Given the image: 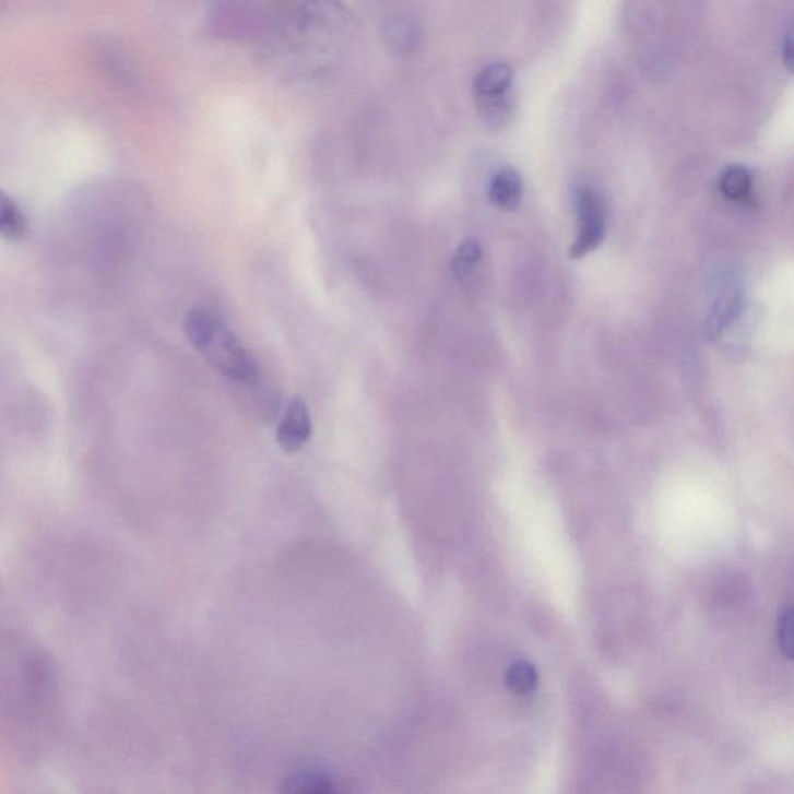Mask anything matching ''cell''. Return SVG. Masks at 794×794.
Here are the masks:
<instances>
[{
	"label": "cell",
	"mask_w": 794,
	"mask_h": 794,
	"mask_svg": "<svg viewBox=\"0 0 794 794\" xmlns=\"http://www.w3.org/2000/svg\"><path fill=\"white\" fill-rule=\"evenodd\" d=\"M286 792L298 793H330L332 792L331 778L321 773H305L292 775L286 782Z\"/></svg>",
	"instance_id": "15"
},
{
	"label": "cell",
	"mask_w": 794,
	"mask_h": 794,
	"mask_svg": "<svg viewBox=\"0 0 794 794\" xmlns=\"http://www.w3.org/2000/svg\"><path fill=\"white\" fill-rule=\"evenodd\" d=\"M778 642L782 655L786 660H793V605L790 602L782 605L778 620Z\"/></svg>",
	"instance_id": "16"
},
{
	"label": "cell",
	"mask_w": 794,
	"mask_h": 794,
	"mask_svg": "<svg viewBox=\"0 0 794 794\" xmlns=\"http://www.w3.org/2000/svg\"><path fill=\"white\" fill-rule=\"evenodd\" d=\"M312 436V420L308 404L301 398H294L287 404L282 424L276 431V441L287 453H295L308 445Z\"/></svg>",
	"instance_id": "6"
},
{
	"label": "cell",
	"mask_w": 794,
	"mask_h": 794,
	"mask_svg": "<svg viewBox=\"0 0 794 794\" xmlns=\"http://www.w3.org/2000/svg\"><path fill=\"white\" fill-rule=\"evenodd\" d=\"M482 260V247L475 239H465L458 247L452 260V271L458 280L467 279Z\"/></svg>",
	"instance_id": "14"
},
{
	"label": "cell",
	"mask_w": 794,
	"mask_h": 794,
	"mask_svg": "<svg viewBox=\"0 0 794 794\" xmlns=\"http://www.w3.org/2000/svg\"><path fill=\"white\" fill-rule=\"evenodd\" d=\"M505 683L515 696H528L538 686L537 668L528 661H517L506 671Z\"/></svg>",
	"instance_id": "13"
},
{
	"label": "cell",
	"mask_w": 794,
	"mask_h": 794,
	"mask_svg": "<svg viewBox=\"0 0 794 794\" xmlns=\"http://www.w3.org/2000/svg\"><path fill=\"white\" fill-rule=\"evenodd\" d=\"M523 195V180L512 168H503L495 175L489 187L490 204L503 212L519 209Z\"/></svg>",
	"instance_id": "7"
},
{
	"label": "cell",
	"mask_w": 794,
	"mask_h": 794,
	"mask_svg": "<svg viewBox=\"0 0 794 794\" xmlns=\"http://www.w3.org/2000/svg\"><path fill=\"white\" fill-rule=\"evenodd\" d=\"M476 109L483 121L493 128L506 127L513 114V99L509 94L500 97L476 98Z\"/></svg>",
	"instance_id": "12"
},
{
	"label": "cell",
	"mask_w": 794,
	"mask_h": 794,
	"mask_svg": "<svg viewBox=\"0 0 794 794\" xmlns=\"http://www.w3.org/2000/svg\"><path fill=\"white\" fill-rule=\"evenodd\" d=\"M261 33L254 46L269 68L309 80L337 68L354 38L343 0H260Z\"/></svg>",
	"instance_id": "1"
},
{
	"label": "cell",
	"mask_w": 794,
	"mask_h": 794,
	"mask_svg": "<svg viewBox=\"0 0 794 794\" xmlns=\"http://www.w3.org/2000/svg\"><path fill=\"white\" fill-rule=\"evenodd\" d=\"M383 46L394 57H408L419 47L420 29L419 21L415 14L398 11L390 14L380 27Z\"/></svg>",
	"instance_id": "5"
},
{
	"label": "cell",
	"mask_w": 794,
	"mask_h": 794,
	"mask_svg": "<svg viewBox=\"0 0 794 794\" xmlns=\"http://www.w3.org/2000/svg\"><path fill=\"white\" fill-rule=\"evenodd\" d=\"M185 334L195 349L225 378L254 386L261 378L260 367L239 339L205 309H191L185 319Z\"/></svg>",
	"instance_id": "2"
},
{
	"label": "cell",
	"mask_w": 794,
	"mask_h": 794,
	"mask_svg": "<svg viewBox=\"0 0 794 794\" xmlns=\"http://www.w3.org/2000/svg\"><path fill=\"white\" fill-rule=\"evenodd\" d=\"M719 188L727 201H744L751 193V173L742 165L727 166L725 171L722 173V176H720Z\"/></svg>",
	"instance_id": "11"
},
{
	"label": "cell",
	"mask_w": 794,
	"mask_h": 794,
	"mask_svg": "<svg viewBox=\"0 0 794 794\" xmlns=\"http://www.w3.org/2000/svg\"><path fill=\"white\" fill-rule=\"evenodd\" d=\"M782 61H784L786 70H792L793 66V36L792 32L786 33L782 39Z\"/></svg>",
	"instance_id": "17"
},
{
	"label": "cell",
	"mask_w": 794,
	"mask_h": 794,
	"mask_svg": "<svg viewBox=\"0 0 794 794\" xmlns=\"http://www.w3.org/2000/svg\"><path fill=\"white\" fill-rule=\"evenodd\" d=\"M25 233H27V217L21 206L5 191L0 190V236L11 241H20Z\"/></svg>",
	"instance_id": "10"
},
{
	"label": "cell",
	"mask_w": 794,
	"mask_h": 794,
	"mask_svg": "<svg viewBox=\"0 0 794 794\" xmlns=\"http://www.w3.org/2000/svg\"><path fill=\"white\" fill-rule=\"evenodd\" d=\"M578 233L570 249V258L579 260L596 250L605 238V205L601 194L589 185L576 190Z\"/></svg>",
	"instance_id": "4"
},
{
	"label": "cell",
	"mask_w": 794,
	"mask_h": 794,
	"mask_svg": "<svg viewBox=\"0 0 794 794\" xmlns=\"http://www.w3.org/2000/svg\"><path fill=\"white\" fill-rule=\"evenodd\" d=\"M513 83V70L505 62H494L479 70L474 80V95L476 98L500 97L509 94Z\"/></svg>",
	"instance_id": "8"
},
{
	"label": "cell",
	"mask_w": 794,
	"mask_h": 794,
	"mask_svg": "<svg viewBox=\"0 0 794 794\" xmlns=\"http://www.w3.org/2000/svg\"><path fill=\"white\" fill-rule=\"evenodd\" d=\"M742 308V297L737 291H727L712 305L707 321V337L715 340L733 323Z\"/></svg>",
	"instance_id": "9"
},
{
	"label": "cell",
	"mask_w": 794,
	"mask_h": 794,
	"mask_svg": "<svg viewBox=\"0 0 794 794\" xmlns=\"http://www.w3.org/2000/svg\"><path fill=\"white\" fill-rule=\"evenodd\" d=\"M205 25L216 38L257 44L261 33L260 0H216Z\"/></svg>",
	"instance_id": "3"
}]
</instances>
